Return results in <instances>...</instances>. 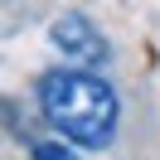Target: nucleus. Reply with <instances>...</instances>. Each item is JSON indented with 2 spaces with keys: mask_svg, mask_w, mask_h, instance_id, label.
Segmentation results:
<instances>
[{
  "mask_svg": "<svg viewBox=\"0 0 160 160\" xmlns=\"http://www.w3.org/2000/svg\"><path fill=\"white\" fill-rule=\"evenodd\" d=\"M49 39H53V49L63 53V63H82V68H92V63L107 58V39H102V29H97L82 10H63L58 20L49 24Z\"/></svg>",
  "mask_w": 160,
  "mask_h": 160,
  "instance_id": "2",
  "label": "nucleus"
},
{
  "mask_svg": "<svg viewBox=\"0 0 160 160\" xmlns=\"http://www.w3.org/2000/svg\"><path fill=\"white\" fill-rule=\"evenodd\" d=\"M34 102H39V117L49 121V131L73 141L78 150H107L117 141L121 97L102 73L82 68V63H63V68L39 73Z\"/></svg>",
  "mask_w": 160,
  "mask_h": 160,
  "instance_id": "1",
  "label": "nucleus"
},
{
  "mask_svg": "<svg viewBox=\"0 0 160 160\" xmlns=\"http://www.w3.org/2000/svg\"><path fill=\"white\" fill-rule=\"evenodd\" d=\"M29 160H78V146H73V141H63V136H53V141H34Z\"/></svg>",
  "mask_w": 160,
  "mask_h": 160,
  "instance_id": "3",
  "label": "nucleus"
}]
</instances>
